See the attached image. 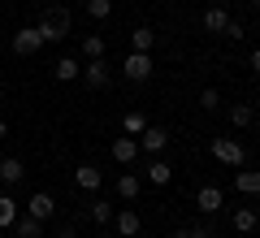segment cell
Here are the masks:
<instances>
[{"instance_id": "8992f818", "label": "cell", "mask_w": 260, "mask_h": 238, "mask_svg": "<svg viewBox=\"0 0 260 238\" xmlns=\"http://www.w3.org/2000/svg\"><path fill=\"white\" fill-rule=\"evenodd\" d=\"M109 78H113V65L104 61V56H95V61H87V65H83V83L91 87V91L109 87Z\"/></svg>"}, {"instance_id": "7c38bea8", "label": "cell", "mask_w": 260, "mask_h": 238, "mask_svg": "<svg viewBox=\"0 0 260 238\" xmlns=\"http://www.w3.org/2000/svg\"><path fill=\"white\" fill-rule=\"evenodd\" d=\"M22 178H26V165H22L18 156H5V160H0V182H5V186H18Z\"/></svg>"}, {"instance_id": "f1b7e54d", "label": "cell", "mask_w": 260, "mask_h": 238, "mask_svg": "<svg viewBox=\"0 0 260 238\" xmlns=\"http://www.w3.org/2000/svg\"><path fill=\"white\" fill-rule=\"evenodd\" d=\"M221 35H225V39H243V35H247V30H243V22H234V18H230V26H225Z\"/></svg>"}, {"instance_id": "2e32d148", "label": "cell", "mask_w": 260, "mask_h": 238, "mask_svg": "<svg viewBox=\"0 0 260 238\" xmlns=\"http://www.w3.org/2000/svg\"><path fill=\"white\" fill-rule=\"evenodd\" d=\"M152 44H156V30L152 26H135L130 30V52H152Z\"/></svg>"}, {"instance_id": "836d02e7", "label": "cell", "mask_w": 260, "mask_h": 238, "mask_svg": "<svg viewBox=\"0 0 260 238\" xmlns=\"http://www.w3.org/2000/svg\"><path fill=\"white\" fill-rule=\"evenodd\" d=\"M100 238H117V234H100Z\"/></svg>"}, {"instance_id": "d4e9b609", "label": "cell", "mask_w": 260, "mask_h": 238, "mask_svg": "<svg viewBox=\"0 0 260 238\" xmlns=\"http://www.w3.org/2000/svg\"><path fill=\"white\" fill-rule=\"evenodd\" d=\"M83 56H87V61L104 56V39H100V35H83Z\"/></svg>"}, {"instance_id": "5bb4252c", "label": "cell", "mask_w": 260, "mask_h": 238, "mask_svg": "<svg viewBox=\"0 0 260 238\" xmlns=\"http://www.w3.org/2000/svg\"><path fill=\"white\" fill-rule=\"evenodd\" d=\"M225 26H230V13H225L221 5H213V9H204V30H208V35H221Z\"/></svg>"}, {"instance_id": "e575fe53", "label": "cell", "mask_w": 260, "mask_h": 238, "mask_svg": "<svg viewBox=\"0 0 260 238\" xmlns=\"http://www.w3.org/2000/svg\"><path fill=\"white\" fill-rule=\"evenodd\" d=\"M0 48H5V39H0Z\"/></svg>"}, {"instance_id": "8fae6325", "label": "cell", "mask_w": 260, "mask_h": 238, "mask_svg": "<svg viewBox=\"0 0 260 238\" xmlns=\"http://www.w3.org/2000/svg\"><path fill=\"white\" fill-rule=\"evenodd\" d=\"M135 156H139V139H130V134L113 139V160H117V165H130Z\"/></svg>"}, {"instance_id": "3957f363", "label": "cell", "mask_w": 260, "mask_h": 238, "mask_svg": "<svg viewBox=\"0 0 260 238\" xmlns=\"http://www.w3.org/2000/svg\"><path fill=\"white\" fill-rule=\"evenodd\" d=\"M9 48H13L18 56H30V52H39V48H44V35H39V26H22V30H13Z\"/></svg>"}, {"instance_id": "5b68a950", "label": "cell", "mask_w": 260, "mask_h": 238, "mask_svg": "<svg viewBox=\"0 0 260 238\" xmlns=\"http://www.w3.org/2000/svg\"><path fill=\"white\" fill-rule=\"evenodd\" d=\"M195 208L204 212V217H217V212L225 208V191L221 186H200V191H195Z\"/></svg>"}, {"instance_id": "cb8c5ba5", "label": "cell", "mask_w": 260, "mask_h": 238, "mask_svg": "<svg viewBox=\"0 0 260 238\" xmlns=\"http://www.w3.org/2000/svg\"><path fill=\"white\" fill-rule=\"evenodd\" d=\"M234 191H243V195H260V174H234Z\"/></svg>"}, {"instance_id": "d6986e66", "label": "cell", "mask_w": 260, "mask_h": 238, "mask_svg": "<svg viewBox=\"0 0 260 238\" xmlns=\"http://www.w3.org/2000/svg\"><path fill=\"white\" fill-rule=\"evenodd\" d=\"M13 234H18V238H44V221L18 217V221H13Z\"/></svg>"}, {"instance_id": "9c48e42d", "label": "cell", "mask_w": 260, "mask_h": 238, "mask_svg": "<svg viewBox=\"0 0 260 238\" xmlns=\"http://www.w3.org/2000/svg\"><path fill=\"white\" fill-rule=\"evenodd\" d=\"M165 147H169V134H165L160 126H148V130L139 134V152H148V156H160Z\"/></svg>"}, {"instance_id": "4316f807", "label": "cell", "mask_w": 260, "mask_h": 238, "mask_svg": "<svg viewBox=\"0 0 260 238\" xmlns=\"http://www.w3.org/2000/svg\"><path fill=\"white\" fill-rule=\"evenodd\" d=\"M174 238H213V229H208V225H182Z\"/></svg>"}, {"instance_id": "44dd1931", "label": "cell", "mask_w": 260, "mask_h": 238, "mask_svg": "<svg viewBox=\"0 0 260 238\" xmlns=\"http://www.w3.org/2000/svg\"><path fill=\"white\" fill-rule=\"evenodd\" d=\"M121 130H126V134H130V139H139V134H143V130H148V117H143V113H139V109H130V113H126V117H121Z\"/></svg>"}, {"instance_id": "f546056e", "label": "cell", "mask_w": 260, "mask_h": 238, "mask_svg": "<svg viewBox=\"0 0 260 238\" xmlns=\"http://www.w3.org/2000/svg\"><path fill=\"white\" fill-rule=\"evenodd\" d=\"M247 65H251V74H260V48H251V56H247Z\"/></svg>"}, {"instance_id": "52a82bcc", "label": "cell", "mask_w": 260, "mask_h": 238, "mask_svg": "<svg viewBox=\"0 0 260 238\" xmlns=\"http://www.w3.org/2000/svg\"><path fill=\"white\" fill-rule=\"evenodd\" d=\"M26 217H35V221H52V217H56V199H52L48 191H35V195L26 199Z\"/></svg>"}, {"instance_id": "7a4b0ae2", "label": "cell", "mask_w": 260, "mask_h": 238, "mask_svg": "<svg viewBox=\"0 0 260 238\" xmlns=\"http://www.w3.org/2000/svg\"><path fill=\"white\" fill-rule=\"evenodd\" d=\"M208 152H213L221 165H230V169H243V165H247V147H243L239 139H213Z\"/></svg>"}, {"instance_id": "7402d4cb", "label": "cell", "mask_w": 260, "mask_h": 238, "mask_svg": "<svg viewBox=\"0 0 260 238\" xmlns=\"http://www.w3.org/2000/svg\"><path fill=\"white\" fill-rule=\"evenodd\" d=\"M139 191H143V178H135V174H121L117 178V195H121V199H135Z\"/></svg>"}, {"instance_id": "4fadbf2b", "label": "cell", "mask_w": 260, "mask_h": 238, "mask_svg": "<svg viewBox=\"0 0 260 238\" xmlns=\"http://www.w3.org/2000/svg\"><path fill=\"white\" fill-rule=\"evenodd\" d=\"M100 182H104V174L95 165H78V174H74V186L78 191H100Z\"/></svg>"}, {"instance_id": "30bf717a", "label": "cell", "mask_w": 260, "mask_h": 238, "mask_svg": "<svg viewBox=\"0 0 260 238\" xmlns=\"http://www.w3.org/2000/svg\"><path fill=\"white\" fill-rule=\"evenodd\" d=\"M148 182L152 186H169V182H174V165L160 160V156H152V160H148Z\"/></svg>"}, {"instance_id": "1f68e13d", "label": "cell", "mask_w": 260, "mask_h": 238, "mask_svg": "<svg viewBox=\"0 0 260 238\" xmlns=\"http://www.w3.org/2000/svg\"><path fill=\"white\" fill-rule=\"evenodd\" d=\"M5 139H9V121L0 117V143H5Z\"/></svg>"}, {"instance_id": "83f0119b", "label": "cell", "mask_w": 260, "mask_h": 238, "mask_svg": "<svg viewBox=\"0 0 260 238\" xmlns=\"http://www.w3.org/2000/svg\"><path fill=\"white\" fill-rule=\"evenodd\" d=\"M200 109H208V113H217V109H221V95H217L213 87H208V91H200Z\"/></svg>"}, {"instance_id": "277c9868", "label": "cell", "mask_w": 260, "mask_h": 238, "mask_svg": "<svg viewBox=\"0 0 260 238\" xmlns=\"http://www.w3.org/2000/svg\"><path fill=\"white\" fill-rule=\"evenodd\" d=\"M121 74H126L130 83H148L152 78V56L148 52H130L126 61H121Z\"/></svg>"}, {"instance_id": "484cf974", "label": "cell", "mask_w": 260, "mask_h": 238, "mask_svg": "<svg viewBox=\"0 0 260 238\" xmlns=\"http://www.w3.org/2000/svg\"><path fill=\"white\" fill-rule=\"evenodd\" d=\"M87 13H91L95 22H104V18L113 13V0H87Z\"/></svg>"}, {"instance_id": "e0dca14e", "label": "cell", "mask_w": 260, "mask_h": 238, "mask_svg": "<svg viewBox=\"0 0 260 238\" xmlns=\"http://www.w3.org/2000/svg\"><path fill=\"white\" fill-rule=\"evenodd\" d=\"M22 217V203L13 195H0V229H13V221Z\"/></svg>"}, {"instance_id": "4dcf8cb0", "label": "cell", "mask_w": 260, "mask_h": 238, "mask_svg": "<svg viewBox=\"0 0 260 238\" xmlns=\"http://www.w3.org/2000/svg\"><path fill=\"white\" fill-rule=\"evenodd\" d=\"M56 238H78V229L74 225H61V234H56Z\"/></svg>"}, {"instance_id": "d6a6232c", "label": "cell", "mask_w": 260, "mask_h": 238, "mask_svg": "<svg viewBox=\"0 0 260 238\" xmlns=\"http://www.w3.org/2000/svg\"><path fill=\"white\" fill-rule=\"evenodd\" d=\"M247 5H251V9H260V0H247Z\"/></svg>"}, {"instance_id": "603a6c76", "label": "cell", "mask_w": 260, "mask_h": 238, "mask_svg": "<svg viewBox=\"0 0 260 238\" xmlns=\"http://www.w3.org/2000/svg\"><path fill=\"white\" fill-rule=\"evenodd\" d=\"M230 121H234L239 130H247L251 121H256V109H251V104H234V109H230Z\"/></svg>"}, {"instance_id": "ba28073f", "label": "cell", "mask_w": 260, "mask_h": 238, "mask_svg": "<svg viewBox=\"0 0 260 238\" xmlns=\"http://www.w3.org/2000/svg\"><path fill=\"white\" fill-rule=\"evenodd\" d=\"M113 229H117V238H139L143 217H139V212H130V208H121V212H113Z\"/></svg>"}, {"instance_id": "6da1fadb", "label": "cell", "mask_w": 260, "mask_h": 238, "mask_svg": "<svg viewBox=\"0 0 260 238\" xmlns=\"http://www.w3.org/2000/svg\"><path fill=\"white\" fill-rule=\"evenodd\" d=\"M35 26H39V35H44V44H61V39L70 35V9H65V5H48Z\"/></svg>"}, {"instance_id": "ac0fdd59", "label": "cell", "mask_w": 260, "mask_h": 238, "mask_svg": "<svg viewBox=\"0 0 260 238\" xmlns=\"http://www.w3.org/2000/svg\"><path fill=\"white\" fill-rule=\"evenodd\" d=\"M87 217H91L95 225H113V203L109 199H91L87 203Z\"/></svg>"}, {"instance_id": "ffe728a7", "label": "cell", "mask_w": 260, "mask_h": 238, "mask_svg": "<svg viewBox=\"0 0 260 238\" xmlns=\"http://www.w3.org/2000/svg\"><path fill=\"white\" fill-rule=\"evenodd\" d=\"M52 74H56V83H74V78H78L83 70H78V61H74V56H61V61L52 65Z\"/></svg>"}, {"instance_id": "9a60e30c", "label": "cell", "mask_w": 260, "mask_h": 238, "mask_svg": "<svg viewBox=\"0 0 260 238\" xmlns=\"http://www.w3.org/2000/svg\"><path fill=\"white\" fill-rule=\"evenodd\" d=\"M234 229H239V234H256L260 229V212L256 208H234Z\"/></svg>"}]
</instances>
